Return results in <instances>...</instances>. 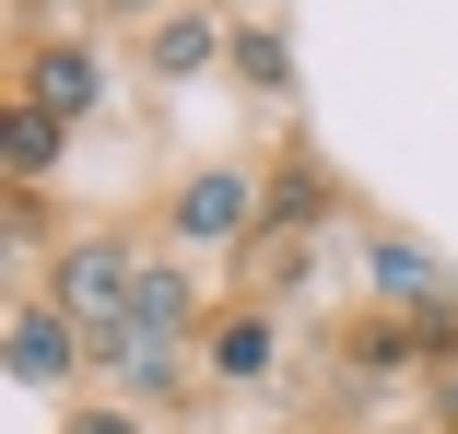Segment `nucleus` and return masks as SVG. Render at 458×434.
Masks as SVG:
<instances>
[{
  "mask_svg": "<svg viewBox=\"0 0 458 434\" xmlns=\"http://www.w3.org/2000/svg\"><path fill=\"white\" fill-rule=\"evenodd\" d=\"M71 329H82V353H118L130 317H141V246L130 235H71L59 246V294H47Z\"/></svg>",
  "mask_w": 458,
  "mask_h": 434,
  "instance_id": "1",
  "label": "nucleus"
},
{
  "mask_svg": "<svg viewBox=\"0 0 458 434\" xmlns=\"http://www.w3.org/2000/svg\"><path fill=\"white\" fill-rule=\"evenodd\" d=\"M235 235H259V177L247 164H212V177L176 188V246H235Z\"/></svg>",
  "mask_w": 458,
  "mask_h": 434,
  "instance_id": "2",
  "label": "nucleus"
},
{
  "mask_svg": "<svg viewBox=\"0 0 458 434\" xmlns=\"http://www.w3.org/2000/svg\"><path fill=\"white\" fill-rule=\"evenodd\" d=\"M13 95H24V106H47V118L71 129V118H95V106H106V59H95V47H24Z\"/></svg>",
  "mask_w": 458,
  "mask_h": 434,
  "instance_id": "3",
  "label": "nucleus"
},
{
  "mask_svg": "<svg viewBox=\"0 0 458 434\" xmlns=\"http://www.w3.org/2000/svg\"><path fill=\"white\" fill-rule=\"evenodd\" d=\"M71 364H82V329H71L47 294H36V305H13V376H24V388H59Z\"/></svg>",
  "mask_w": 458,
  "mask_h": 434,
  "instance_id": "4",
  "label": "nucleus"
},
{
  "mask_svg": "<svg viewBox=\"0 0 458 434\" xmlns=\"http://www.w3.org/2000/svg\"><path fill=\"white\" fill-rule=\"evenodd\" d=\"M200 364L212 376H270V364H283V329H270V305H235V317H212V340H200Z\"/></svg>",
  "mask_w": 458,
  "mask_h": 434,
  "instance_id": "5",
  "label": "nucleus"
},
{
  "mask_svg": "<svg viewBox=\"0 0 458 434\" xmlns=\"http://www.w3.org/2000/svg\"><path fill=\"white\" fill-rule=\"evenodd\" d=\"M377 294H388V305H423V317H446V305H458V282L435 271L411 235H377Z\"/></svg>",
  "mask_w": 458,
  "mask_h": 434,
  "instance_id": "6",
  "label": "nucleus"
},
{
  "mask_svg": "<svg viewBox=\"0 0 458 434\" xmlns=\"http://www.w3.org/2000/svg\"><path fill=\"white\" fill-rule=\"evenodd\" d=\"M59 141H71V129H59L47 106H24V95L0 106V164H13V188H36V177H47V164H59Z\"/></svg>",
  "mask_w": 458,
  "mask_h": 434,
  "instance_id": "7",
  "label": "nucleus"
},
{
  "mask_svg": "<svg viewBox=\"0 0 458 434\" xmlns=\"http://www.w3.org/2000/svg\"><path fill=\"white\" fill-rule=\"evenodd\" d=\"M200 59H212V24H200V13L153 24V71H165V82H176V71H200Z\"/></svg>",
  "mask_w": 458,
  "mask_h": 434,
  "instance_id": "8",
  "label": "nucleus"
},
{
  "mask_svg": "<svg viewBox=\"0 0 458 434\" xmlns=\"http://www.w3.org/2000/svg\"><path fill=\"white\" fill-rule=\"evenodd\" d=\"M118 376H130L141 399H153V388H176V340H153V329H130V340H118Z\"/></svg>",
  "mask_w": 458,
  "mask_h": 434,
  "instance_id": "9",
  "label": "nucleus"
},
{
  "mask_svg": "<svg viewBox=\"0 0 458 434\" xmlns=\"http://www.w3.org/2000/svg\"><path fill=\"white\" fill-rule=\"evenodd\" d=\"M130 329L176 340V329H189V282H176V271H141V317H130Z\"/></svg>",
  "mask_w": 458,
  "mask_h": 434,
  "instance_id": "10",
  "label": "nucleus"
},
{
  "mask_svg": "<svg viewBox=\"0 0 458 434\" xmlns=\"http://www.w3.org/2000/svg\"><path fill=\"white\" fill-rule=\"evenodd\" d=\"M235 71H247V82H270V95H283V71H294V59L270 47V36H235Z\"/></svg>",
  "mask_w": 458,
  "mask_h": 434,
  "instance_id": "11",
  "label": "nucleus"
},
{
  "mask_svg": "<svg viewBox=\"0 0 458 434\" xmlns=\"http://www.w3.org/2000/svg\"><path fill=\"white\" fill-rule=\"evenodd\" d=\"M71 434H141L130 411H71Z\"/></svg>",
  "mask_w": 458,
  "mask_h": 434,
  "instance_id": "12",
  "label": "nucleus"
}]
</instances>
